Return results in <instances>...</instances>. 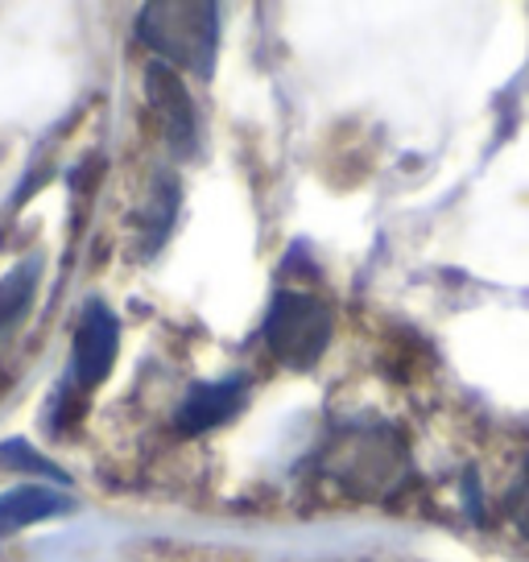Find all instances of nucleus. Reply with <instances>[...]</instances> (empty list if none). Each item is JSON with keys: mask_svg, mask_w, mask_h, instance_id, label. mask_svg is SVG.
<instances>
[{"mask_svg": "<svg viewBox=\"0 0 529 562\" xmlns=\"http://www.w3.org/2000/svg\"><path fill=\"white\" fill-rule=\"evenodd\" d=\"M331 331H336L331 306L311 294H290V290L273 299L269 318H264V339L273 356L290 369H315L331 344Z\"/></svg>", "mask_w": 529, "mask_h": 562, "instance_id": "2", "label": "nucleus"}, {"mask_svg": "<svg viewBox=\"0 0 529 562\" xmlns=\"http://www.w3.org/2000/svg\"><path fill=\"white\" fill-rule=\"evenodd\" d=\"M37 278H42V261L37 257H25V261H18L0 278V335L30 311V302L37 294Z\"/></svg>", "mask_w": 529, "mask_h": 562, "instance_id": "7", "label": "nucleus"}, {"mask_svg": "<svg viewBox=\"0 0 529 562\" xmlns=\"http://www.w3.org/2000/svg\"><path fill=\"white\" fill-rule=\"evenodd\" d=\"M505 509H509L517 533H521V538H529V463H526V475L513 484L509 501H505Z\"/></svg>", "mask_w": 529, "mask_h": 562, "instance_id": "9", "label": "nucleus"}, {"mask_svg": "<svg viewBox=\"0 0 529 562\" xmlns=\"http://www.w3.org/2000/svg\"><path fill=\"white\" fill-rule=\"evenodd\" d=\"M71 513V496L54 488H13L0 496V538L4 533H18L25 526H37V521H50V517H63Z\"/></svg>", "mask_w": 529, "mask_h": 562, "instance_id": "6", "label": "nucleus"}, {"mask_svg": "<svg viewBox=\"0 0 529 562\" xmlns=\"http://www.w3.org/2000/svg\"><path fill=\"white\" fill-rule=\"evenodd\" d=\"M116 348H121V323L108 311L104 302H88L79 327H75L71 344V381L79 389H95L104 381L112 364H116Z\"/></svg>", "mask_w": 529, "mask_h": 562, "instance_id": "4", "label": "nucleus"}, {"mask_svg": "<svg viewBox=\"0 0 529 562\" xmlns=\"http://www.w3.org/2000/svg\"><path fill=\"white\" fill-rule=\"evenodd\" d=\"M245 405V376H224V381H203L187 393L178 405L175 430L178 435H207L212 426L228 422Z\"/></svg>", "mask_w": 529, "mask_h": 562, "instance_id": "5", "label": "nucleus"}, {"mask_svg": "<svg viewBox=\"0 0 529 562\" xmlns=\"http://www.w3.org/2000/svg\"><path fill=\"white\" fill-rule=\"evenodd\" d=\"M0 463L13 468V472H30V475H42V480H54V484H71V475L63 472L58 463H50L46 456H37L25 439L0 442Z\"/></svg>", "mask_w": 529, "mask_h": 562, "instance_id": "8", "label": "nucleus"}, {"mask_svg": "<svg viewBox=\"0 0 529 562\" xmlns=\"http://www.w3.org/2000/svg\"><path fill=\"white\" fill-rule=\"evenodd\" d=\"M145 100H149L154 116H158L166 145L175 149L178 158H191L194 140H199V116H194V100L187 83L178 79V70L154 58L145 67Z\"/></svg>", "mask_w": 529, "mask_h": 562, "instance_id": "3", "label": "nucleus"}, {"mask_svg": "<svg viewBox=\"0 0 529 562\" xmlns=\"http://www.w3.org/2000/svg\"><path fill=\"white\" fill-rule=\"evenodd\" d=\"M137 37L166 67L212 75L220 54V9L207 0H158L137 18Z\"/></svg>", "mask_w": 529, "mask_h": 562, "instance_id": "1", "label": "nucleus"}]
</instances>
